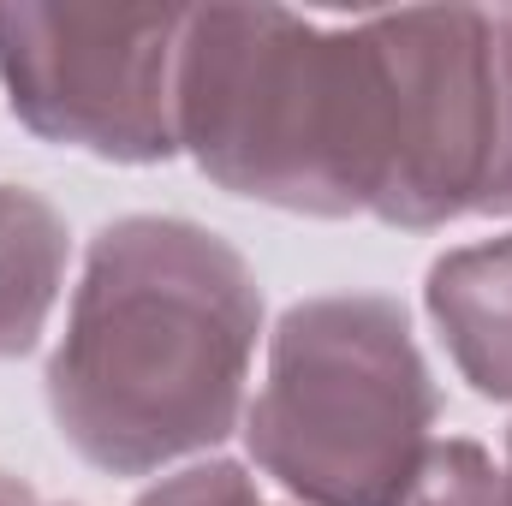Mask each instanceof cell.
Wrapping results in <instances>:
<instances>
[{
    "label": "cell",
    "mask_w": 512,
    "mask_h": 506,
    "mask_svg": "<svg viewBox=\"0 0 512 506\" xmlns=\"http://www.w3.org/2000/svg\"><path fill=\"white\" fill-rule=\"evenodd\" d=\"M501 483H507V506H512V429H507V471H501Z\"/></svg>",
    "instance_id": "11"
},
{
    "label": "cell",
    "mask_w": 512,
    "mask_h": 506,
    "mask_svg": "<svg viewBox=\"0 0 512 506\" xmlns=\"http://www.w3.org/2000/svg\"><path fill=\"white\" fill-rule=\"evenodd\" d=\"M435 417L441 393L405 304L334 292L274 322L245 447L298 506H393L435 447Z\"/></svg>",
    "instance_id": "3"
},
{
    "label": "cell",
    "mask_w": 512,
    "mask_h": 506,
    "mask_svg": "<svg viewBox=\"0 0 512 506\" xmlns=\"http://www.w3.org/2000/svg\"><path fill=\"white\" fill-rule=\"evenodd\" d=\"M137 506H268L256 495V483L245 477V465L233 459H203V465H185L173 477H161L155 489H143Z\"/></svg>",
    "instance_id": "9"
},
{
    "label": "cell",
    "mask_w": 512,
    "mask_h": 506,
    "mask_svg": "<svg viewBox=\"0 0 512 506\" xmlns=\"http://www.w3.org/2000/svg\"><path fill=\"white\" fill-rule=\"evenodd\" d=\"M179 149L221 191L286 215H376L387 90L370 18L286 6H191L173 78Z\"/></svg>",
    "instance_id": "2"
},
{
    "label": "cell",
    "mask_w": 512,
    "mask_h": 506,
    "mask_svg": "<svg viewBox=\"0 0 512 506\" xmlns=\"http://www.w3.org/2000/svg\"><path fill=\"white\" fill-rule=\"evenodd\" d=\"M387 90L376 221L429 233L512 215V6L370 12Z\"/></svg>",
    "instance_id": "4"
},
{
    "label": "cell",
    "mask_w": 512,
    "mask_h": 506,
    "mask_svg": "<svg viewBox=\"0 0 512 506\" xmlns=\"http://www.w3.org/2000/svg\"><path fill=\"white\" fill-rule=\"evenodd\" d=\"M66 221L24 185H0V358H24L66 280Z\"/></svg>",
    "instance_id": "7"
},
{
    "label": "cell",
    "mask_w": 512,
    "mask_h": 506,
    "mask_svg": "<svg viewBox=\"0 0 512 506\" xmlns=\"http://www.w3.org/2000/svg\"><path fill=\"white\" fill-rule=\"evenodd\" d=\"M60 506H66V501H60Z\"/></svg>",
    "instance_id": "12"
},
{
    "label": "cell",
    "mask_w": 512,
    "mask_h": 506,
    "mask_svg": "<svg viewBox=\"0 0 512 506\" xmlns=\"http://www.w3.org/2000/svg\"><path fill=\"white\" fill-rule=\"evenodd\" d=\"M393 506H507V483L477 441L453 435L423 453L417 477L405 483V495Z\"/></svg>",
    "instance_id": "8"
},
{
    "label": "cell",
    "mask_w": 512,
    "mask_h": 506,
    "mask_svg": "<svg viewBox=\"0 0 512 506\" xmlns=\"http://www.w3.org/2000/svg\"><path fill=\"white\" fill-rule=\"evenodd\" d=\"M423 304L471 393L512 405V233L447 251L423 280Z\"/></svg>",
    "instance_id": "6"
},
{
    "label": "cell",
    "mask_w": 512,
    "mask_h": 506,
    "mask_svg": "<svg viewBox=\"0 0 512 506\" xmlns=\"http://www.w3.org/2000/svg\"><path fill=\"white\" fill-rule=\"evenodd\" d=\"M191 6L0 0V84L18 126L102 161L179 155L173 78Z\"/></svg>",
    "instance_id": "5"
},
{
    "label": "cell",
    "mask_w": 512,
    "mask_h": 506,
    "mask_svg": "<svg viewBox=\"0 0 512 506\" xmlns=\"http://www.w3.org/2000/svg\"><path fill=\"white\" fill-rule=\"evenodd\" d=\"M0 506H42L30 495V483L24 477H12V471H0Z\"/></svg>",
    "instance_id": "10"
},
{
    "label": "cell",
    "mask_w": 512,
    "mask_h": 506,
    "mask_svg": "<svg viewBox=\"0 0 512 506\" xmlns=\"http://www.w3.org/2000/svg\"><path fill=\"white\" fill-rule=\"evenodd\" d=\"M262 286L221 233L179 215L108 221L48 358V411L78 459L149 477L245 417Z\"/></svg>",
    "instance_id": "1"
}]
</instances>
